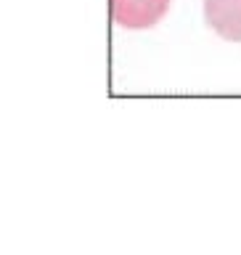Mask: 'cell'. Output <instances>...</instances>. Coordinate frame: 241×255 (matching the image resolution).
<instances>
[{
	"label": "cell",
	"instance_id": "obj_1",
	"mask_svg": "<svg viewBox=\"0 0 241 255\" xmlns=\"http://www.w3.org/2000/svg\"><path fill=\"white\" fill-rule=\"evenodd\" d=\"M170 0H111V19L125 29H151L164 19Z\"/></svg>",
	"mask_w": 241,
	"mask_h": 255
},
{
	"label": "cell",
	"instance_id": "obj_2",
	"mask_svg": "<svg viewBox=\"0 0 241 255\" xmlns=\"http://www.w3.org/2000/svg\"><path fill=\"white\" fill-rule=\"evenodd\" d=\"M204 19L228 43H241V0H204Z\"/></svg>",
	"mask_w": 241,
	"mask_h": 255
}]
</instances>
